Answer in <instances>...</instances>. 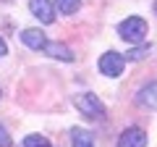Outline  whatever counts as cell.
<instances>
[{"label":"cell","instance_id":"cell-1","mask_svg":"<svg viewBox=\"0 0 157 147\" xmlns=\"http://www.w3.org/2000/svg\"><path fill=\"white\" fill-rule=\"evenodd\" d=\"M147 29L149 26H147V21L141 16H128L118 24V37L126 40L128 45H141L147 40Z\"/></svg>","mask_w":157,"mask_h":147},{"label":"cell","instance_id":"cell-2","mask_svg":"<svg viewBox=\"0 0 157 147\" xmlns=\"http://www.w3.org/2000/svg\"><path fill=\"white\" fill-rule=\"evenodd\" d=\"M73 105L86 116V118L97 121V118H105V102L94 95V92H81V95L73 97Z\"/></svg>","mask_w":157,"mask_h":147},{"label":"cell","instance_id":"cell-3","mask_svg":"<svg viewBox=\"0 0 157 147\" xmlns=\"http://www.w3.org/2000/svg\"><path fill=\"white\" fill-rule=\"evenodd\" d=\"M123 66H126V58L121 55V53H115V50L102 53L100 61H97L100 74H102V76H107V79H118V76L123 74Z\"/></svg>","mask_w":157,"mask_h":147},{"label":"cell","instance_id":"cell-4","mask_svg":"<svg viewBox=\"0 0 157 147\" xmlns=\"http://www.w3.org/2000/svg\"><path fill=\"white\" fill-rule=\"evenodd\" d=\"M29 11L39 24H52L55 21V3L52 0H29Z\"/></svg>","mask_w":157,"mask_h":147},{"label":"cell","instance_id":"cell-5","mask_svg":"<svg viewBox=\"0 0 157 147\" xmlns=\"http://www.w3.org/2000/svg\"><path fill=\"white\" fill-rule=\"evenodd\" d=\"M118 147H147V131L139 126H128L118 137Z\"/></svg>","mask_w":157,"mask_h":147},{"label":"cell","instance_id":"cell-6","mask_svg":"<svg viewBox=\"0 0 157 147\" xmlns=\"http://www.w3.org/2000/svg\"><path fill=\"white\" fill-rule=\"evenodd\" d=\"M136 105L147 110H157V81H147L136 92Z\"/></svg>","mask_w":157,"mask_h":147},{"label":"cell","instance_id":"cell-7","mask_svg":"<svg viewBox=\"0 0 157 147\" xmlns=\"http://www.w3.org/2000/svg\"><path fill=\"white\" fill-rule=\"evenodd\" d=\"M18 37L32 50H45V45H47V37H45L42 29H24V32H18Z\"/></svg>","mask_w":157,"mask_h":147},{"label":"cell","instance_id":"cell-8","mask_svg":"<svg viewBox=\"0 0 157 147\" xmlns=\"http://www.w3.org/2000/svg\"><path fill=\"white\" fill-rule=\"evenodd\" d=\"M42 53L50 55V58H55V61H66V63H71L73 58H76L68 45H63V42H50V40H47V45H45V50H42Z\"/></svg>","mask_w":157,"mask_h":147},{"label":"cell","instance_id":"cell-9","mask_svg":"<svg viewBox=\"0 0 157 147\" xmlns=\"http://www.w3.org/2000/svg\"><path fill=\"white\" fill-rule=\"evenodd\" d=\"M71 145L73 147H94V134L81 126H71Z\"/></svg>","mask_w":157,"mask_h":147},{"label":"cell","instance_id":"cell-10","mask_svg":"<svg viewBox=\"0 0 157 147\" xmlns=\"http://www.w3.org/2000/svg\"><path fill=\"white\" fill-rule=\"evenodd\" d=\"M81 3L84 0H55V11L63 13V16H71V13H76L81 8Z\"/></svg>","mask_w":157,"mask_h":147},{"label":"cell","instance_id":"cell-11","mask_svg":"<svg viewBox=\"0 0 157 147\" xmlns=\"http://www.w3.org/2000/svg\"><path fill=\"white\" fill-rule=\"evenodd\" d=\"M149 53H152V45H134L123 58H126V61H144Z\"/></svg>","mask_w":157,"mask_h":147},{"label":"cell","instance_id":"cell-12","mask_svg":"<svg viewBox=\"0 0 157 147\" xmlns=\"http://www.w3.org/2000/svg\"><path fill=\"white\" fill-rule=\"evenodd\" d=\"M24 147H52L50 139L42 134H26L24 137Z\"/></svg>","mask_w":157,"mask_h":147},{"label":"cell","instance_id":"cell-13","mask_svg":"<svg viewBox=\"0 0 157 147\" xmlns=\"http://www.w3.org/2000/svg\"><path fill=\"white\" fill-rule=\"evenodd\" d=\"M0 147H11V134L3 124H0Z\"/></svg>","mask_w":157,"mask_h":147},{"label":"cell","instance_id":"cell-14","mask_svg":"<svg viewBox=\"0 0 157 147\" xmlns=\"http://www.w3.org/2000/svg\"><path fill=\"white\" fill-rule=\"evenodd\" d=\"M8 55V45H6V40L0 37V58H6Z\"/></svg>","mask_w":157,"mask_h":147},{"label":"cell","instance_id":"cell-15","mask_svg":"<svg viewBox=\"0 0 157 147\" xmlns=\"http://www.w3.org/2000/svg\"><path fill=\"white\" fill-rule=\"evenodd\" d=\"M152 11H155V13H157V0H155V6H152Z\"/></svg>","mask_w":157,"mask_h":147},{"label":"cell","instance_id":"cell-16","mask_svg":"<svg viewBox=\"0 0 157 147\" xmlns=\"http://www.w3.org/2000/svg\"><path fill=\"white\" fill-rule=\"evenodd\" d=\"M0 97H3V92H0Z\"/></svg>","mask_w":157,"mask_h":147}]
</instances>
